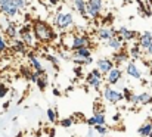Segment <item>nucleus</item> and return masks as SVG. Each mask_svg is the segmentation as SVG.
<instances>
[{"label":"nucleus","mask_w":152,"mask_h":137,"mask_svg":"<svg viewBox=\"0 0 152 137\" xmlns=\"http://www.w3.org/2000/svg\"><path fill=\"white\" fill-rule=\"evenodd\" d=\"M55 134H56L55 128H52V130H49V137H55Z\"/></svg>","instance_id":"a18cd8bd"},{"label":"nucleus","mask_w":152,"mask_h":137,"mask_svg":"<svg viewBox=\"0 0 152 137\" xmlns=\"http://www.w3.org/2000/svg\"><path fill=\"white\" fill-rule=\"evenodd\" d=\"M96 124H106V117H105V111H95L93 115Z\"/></svg>","instance_id":"bb28decb"},{"label":"nucleus","mask_w":152,"mask_h":137,"mask_svg":"<svg viewBox=\"0 0 152 137\" xmlns=\"http://www.w3.org/2000/svg\"><path fill=\"white\" fill-rule=\"evenodd\" d=\"M102 96H103V99H105L106 102H109V103H112V105L120 103V102L124 100V94H123V91H117L115 89L109 87V84H106V87H103Z\"/></svg>","instance_id":"423d86ee"},{"label":"nucleus","mask_w":152,"mask_h":137,"mask_svg":"<svg viewBox=\"0 0 152 137\" xmlns=\"http://www.w3.org/2000/svg\"><path fill=\"white\" fill-rule=\"evenodd\" d=\"M27 47H28V46L25 44L21 39H15V40H12V49H13V52H16V53L25 55V53H27Z\"/></svg>","instance_id":"412c9836"},{"label":"nucleus","mask_w":152,"mask_h":137,"mask_svg":"<svg viewBox=\"0 0 152 137\" xmlns=\"http://www.w3.org/2000/svg\"><path fill=\"white\" fill-rule=\"evenodd\" d=\"M72 6L83 18H87V0H72Z\"/></svg>","instance_id":"aec40b11"},{"label":"nucleus","mask_w":152,"mask_h":137,"mask_svg":"<svg viewBox=\"0 0 152 137\" xmlns=\"http://www.w3.org/2000/svg\"><path fill=\"white\" fill-rule=\"evenodd\" d=\"M53 22L59 31H66L74 25V15L71 12H58Z\"/></svg>","instance_id":"7ed1b4c3"},{"label":"nucleus","mask_w":152,"mask_h":137,"mask_svg":"<svg viewBox=\"0 0 152 137\" xmlns=\"http://www.w3.org/2000/svg\"><path fill=\"white\" fill-rule=\"evenodd\" d=\"M46 117H48V121H49L50 124H55L56 120L59 118V114H58V111H56L55 108H48V109H46Z\"/></svg>","instance_id":"b1692460"},{"label":"nucleus","mask_w":152,"mask_h":137,"mask_svg":"<svg viewBox=\"0 0 152 137\" xmlns=\"http://www.w3.org/2000/svg\"><path fill=\"white\" fill-rule=\"evenodd\" d=\"M93 128H95L96 134H99V136H106V134H108V127H106V124H96Z\"/></svg>","instance_id":"cd10ccee"},{"label":"nucleus","mask_w":152,"mask_h":137,"mask_svg":"<svg viewBox=\"0 0 152 137\" xmlns=\"http://www.w3.org/2000/svg\"><path fill=\"white\" fill-rule=\"evenodd\" d=\"M42 74H45V72H40V71H36V69H33V72H30V77H28V80H30L31 83H37V80L42 77Z\"/></svg>","instance_id":"c756f323"},{"label":"nucleus","mask_w":152,"mask_h":137,"mask_svg":"<svg viewBox=\"0 0 152 137\" xmlns=\"http://www.w3.org/2000/svg\"><path fill=\"white\" fill-rule=\"evenodd\" d=\"M36 137H40V131H39V133H37V136H36Z\"/></svg>","instance_id":"3c124183"},{"label":"nucleus","mask_w":152,"mask_h":137,"mask_svg":"<svg viewBox=\"0 0 152 137\" xmlns=\"http://www.w3.org/2000/svg\"><path fill=\"white\" fill-rule=\"evenodd\" d=\"M13 1V4L19 9V10H24L25 7H27V1L25 0H12Z\"/></svg>","instance_id":"f704fd0d"},{"label":"nucleus","mask_w":152,"mask_h":137,"mask_svg":"<svg viewBox=\"0 0 152 137\" xmlns=\"http://www.w3.org/2000/svg\"><path fill=\"white\" fill-rule=\"evenodd\" d=\"M126 74L133 80H142V71L139 69L136 60H133V59H130L126 63Z\"/></svg>","instance_id":"9b49d317"},{"label":"nucleus","mask_w":152,"mask_h":137,"mask_svg":"<svg viewBox=\"0 0 152 137\" xmlns=\"http://www.w3.org/2000/svg\"><path fill=\"white\" fill-rule=\"evenodd\" d=\"M72 56H77V58H90L92 56V47H81V49H77V50H72L71 52Z\"/></svg>","instance_id":"5701e85b"},{"label":"nucleus","mask_w":152,"mask_h":137,"mask_svg":"<svg viewBox=\"0 0 152 137\" xmlns=\"http://www.w3.org/2000/svg\"><path fill=\"white\" fill-rule=\"evenodd\" d=\"M120 118H121V112H117V114L112 117V120H114V121H118Z\"/></svg>","instance_id":"37998d69"},{"label":"nucleus","mask_w":152,"mask_h":137,"mask_svg":"<svg viewBox=\"0 0 152 137\" xmlns=\"http://www.w3.org/2000/svg\"><path fill=\"white\" fill-rule=\"evenodd\" d=\"M102 22H103V25H112V22H114V15H112V13H106L105 18L102 19Z\"/></svg>","instance_id":"473e14b6"},{"label":"nucleus","mask_w":152,"mask_h":137,"mask_svg":"<svg viewBox=\"0 0 152 137\" xmlns=\"http://www.w3.org/2000/svg\"><path fill=\"white\" fill-rule=\"evenodd\" d=\"M36 84L39 86V90H40V91H45V90H46V87H48V84H49L48 75H46V74H42V77L37 80V83H36Z\"/></svg>","instance_id":"a878e982"},{"label":"nucleus","mask_w":152,"mask_h":137,"mask_svg":"<svg viewBox=\"0 0 152 137\" xmlns=\"http://www.w3.org/2000/svg\"><path fill=\"white\" fill-rule=\"evenodd\" d=\"M64 44L68 50H77L81 47H92V40L87 34H68L64 40Z\"/></svg>","instance_id":"f257e3e1"},{"label":"nucleus","mask_w":152,"mask_h":137,"mask_svg":"<svg viewBox=\"0 0 152 137\" xmlns=\"http://www.w3.org/2000/svg\"><path fill=\"white\" fill-rule=\"evenodd\" d=\"M145 55H146V56H149V59L152 58V44L149 46V47H148L146 50H145Z\"/></svg>","instance_id":"a19ab883"},{"label":"nucleus","mask_w":152,"mask_h":137,"mask_svg":"<svg viewBox=\"0 0 152 137\" xmlns=\"http://www.w3.org/2000/svg\"><path fill=\"white\" fill-rule=\"evenodd\" d=\"M28 60H30V66L36 71H40V72H45V63L42 62V59L34 53V52H28Z\"/></svg>","instance_id":"dca6fc26"},{"label":"nucleus","mask_w":152,"mask_h":137,"mask_svg":"<svg viewBox=\"0 0 152 137\" xmlns=\"http://www.w3.org/2000/svg\"><path fill=\"white\" fill-rule=\"evenodd\" d=\"M137 43L139 46L143 49V52L152 44V33L151 31H143L142 34H139V37H137Z\"/></svg>","instance_id":"f3484780"},{"label":"nucleus","mask_w":152,"mask_h":137,"mask_svg":"<svg viewBox=\"0 0 152 137\" xmlns=\"http://www.w3.org/2000/svg\"><path fill=\"white\" fill-rule=\"evenodd\" d=\"M117 34H118V31H117L112 25H102L101 28L96 31L98 39L102 40V42H106V40L112 39V37H114V36H117Z\"/></svg>","instance_id":"9d476101"},{"label":"nucleus","mask_w":152,"mask_h":137,"mask_svg":"<svg viewBox=\"0 0 152 137\" xmlns=\"http://www.w3.org/2000/svg\"><path fill=\"white\" fill-rule=\"evenodd\" d=\"M7 93H9V87H7L4 83H0V99L6 97Z\"/></svg>","instance_id":"c9c22d12"},{"label":"nucleus","mask_w":152,"mask_h":137,"mask_svg":"<svg viewBox=\"0 0 152 137\" xmlns=\"http://www.w3.org/2000/svg\"><path fill=\"white\" fill-rule=\"evenodd\" d=\"M117 31H118V36H121L126 43H132L133 40H137V37H139V34H137L134 30H130V28H127V27H121V28H118Z\"/></svg>","instance_id":"4468645a"},{"label":"nucleus","mask_w":152,"mask_h":137,"mask_svg":"<svg viewBox=\"0 0 152 137\" xmlns=\"http://www.w3.org/2000/svg\"><path fill=\"white\" fill-rule=\"evenodd\" d=\"M19 39L28 46V47H36L37 46V37L34 34V30H33V25H24L19 31Z\"/></svg>","instance_id":"39448f33"},{"label":"nucleus","mask_w":152,"mask_h":137,"mask_svg":"<svg viewBox=\"0 0 152 137\" xmlns=\"http://www.w3.org/2000/svg\"><path fill=\"white\" fill-rule=\"evenodd\" d=\"M149 137H152V131H151V134H149Z\"/></svg>","instance_id":"603ef678"},{"label":"nucleus","mask_w":152,"mask_h":137,"mask_svg":"<svg viewBox=\"0 0 152 137\" xmlns=\"http://www.w3.org/2000/svg\"><path fill=\"white\" fill-rule=\"evenodd\" d=\"M92 63H93V58H92V56H90V58H86V66H87V65H92Z\"/></svg>","instance_id":"79ce46f5"},{"label":"nucleus","mask_w":152,"mask_h":137,"mask_svg":"<svg viewBox=\"0 0 152 137\" xmlns=\"http://www.w3.org/2000/svg\"><path fill=\"white\" fill-rule=\"evenodd\" d=\"M123 94H124V99H126V100H130V97H132L133 93H132V90H130L129 87H124V89H123Z\"/></svg>","instance_id":"58836bf2"},{"label":"nucleus","mask_w":152,"mask_h":137,"mask_svg":"<svg viewBox=\"0 0 152 137\" xmlns=\"http://www.w3.org/2000/svg\"><path fill=\"white\" fill-rule=\"evenodd\" d=\"M64 128H69V127H72V124H74V120L72 118H64V120H61V122H59Z\"/></svg>","instance_id":"2f4dec72"},{"label":"nucleus","mask_w":152,"mask_h":137,"mask_svg":"<svg viewBox=\"0 0 152 137\" xmlns=\"http://www.w3.org/2000/svg\"><path fill=\"white\" fill-rule=\"evenodd\" d=\"M53 96H56V97H58V96H61V91L58 90V89H53Z\"/></svg>","instance_id":"49530a36"},{"label":"nucleus","mask_w":152,"mask_h":137,"mask_svg":"<svg viewBox=\"0 0 152 137\" xmlns=\"http://www.w3.org/2000/svg\"><path fill=\"white\" fill-rule=\"evenodd\" d=\"M46 59H48L49 62H52V65H53L55 69L59 68V58H55L53 55H46Z\"/></svg>","instance_id":"7c9ffc66"},{"label":"nucleus","mask_w":152,"mask_h":137,"mask_svg":"<svg viewBox=\"0 0 152 137\" xmlns=\"http://www.w3.org/2000/svg\"><path fill=\"white\" fill-rule=\"evenodd\" d=\"M19 27L15 24V22H10L9 24V27L4 30V36L7 37V39H10V40H15V39H18L19 37Z\"/></svg>","instance_id":"6ab92c4d"},{"label":"nucleus","mask_w":152,"mask_h":137,"mask_svg":"<svg viewBox=\"0 0 152 137\" xmlns=\"http://www.w3.org/2000/svg\"><path fill=\"white\" fill-rule=\"evenodd\" d=\"M19 12H21V10L13 4L12 0H0V13H1V15H4V16L13 19V18H16V15H18Z\"/></svg>","instance_id":"6e6552de"},{"label":"nucleus","mask_w":152,"mask_h":137,"mask_svg":"<svg viewBox=\"0 0 152 137\" xmlns=\"http://www.w3.org/2000/svg\"><path fill=\"white\" fill-rule=\"evenodd\" d=\"M7 47H9V44H7V37L0 34V55H3L7 50Z\"/></svg>","instance_id":"c85d7f7f"},{"label":"nucleus","mask_w":152,"mask_h":137,"mask_svg":"<svg viewBox=\"0 0 152 137\" xmlns=\"http://www.w3.org/2000/svg\"><path fill=\"white\" fill-rule=\"evenodd\" d=\"M143 49L139 46V43H133L129 49V55H130V59L133 60H137V59H142L143 58Z\"/></svg>","instance_id":"a211bd4d"},{"label":"nucleus","mask_w":152,"mask_h":137,"mask_svg":"<svg viewBox=\"0 0 152 137\" xmlns=\"http://www.w3.org/2000/svg\"><path fill=\"white\" fill-rule=\"evenodd\" d=\"M86 124H87L89 127H95V125H96V121H95V118L92 117V118H87V120H86Z\"/></svg>","instance_id":"ea45409f"},{"label":"nucleus","mask_w":152,"mask_h":137,"mask_svg":"<svg viewBox=\"0 0 152 137\" xmlns=\"http://www.w3.org/2000/svg\"><path fill=\"white\" fill-rule=\"evenodd\" d=\"M58 58L59 59H64V60H71V55H68L66 52H58Z\"/></svg>","instance_id":"e433bc0d"},{"label":"nucleus","mask_w":152,"mask_h":137,"mask_svg":"<svg viewBox=\"0 0 152 137\" xmlns=\"http://www.w3.org/2000/svg\"><path fill=\"white\" fill-rule=\"evenodd\" d=\"M123 80V69L120 66H114L106 75H105V83L109 86H114Z\"/></svg>","instance_id":"1a4fd4ad"},{"label":"nucleus","mask_w":152,"mask_h":137,"mask_svg":"<svg viewBox=\"0 0 152 137\" xmlns=\"http://www.w3.org/2000/svg\"><path fill=\"white\" fill-rule=\"evenodd\" d=\"M106 47H109L111 50H114V52H120V50H123L124 49V44H126V42H124V39L121 37V36H114L112 39H109V40H106V42H103Z\"/></svg>","instance_id":"f8f14e48"},{"label":"nucleus","mask_w":152,"mask_h":137,"mask_svg":"<svg viewBox=\"0 0 152 137\" xmlns=\"http://www.w3.org/2000/svg\"><path fill=\"white\" fill-rule=\"evenodd\" d=\"M146 65H148V68H149V69L152 71V58L149 59V60H148V62H146Z\"/></svg>","instance_id":"de8ad7c7"},{"label":"nucleus","mask_w":152,"mask_h":137,"mask_svg":"<svg viewBox=\"0 0 152 137\" xmlns=\"http://www.w3.org/2000/svg\"><path fill=\"white\" fill-rule=\"evenodd\" d=\"M9 105H10V102H6V103L3 105V108H4V109H7V108H9Z\"/></svg>","instance_id":"09e8293b"},{"label":"nucleus","mask_w":152,"mask_h":137,"mask_svg":"<svg viewBox=\"0 0 152 137\" xmlns=\"http://www.w3.org/2000/svg\"><path fill=\"white\" fill-rule=\"evenodd\" d=\"M149 103H152V96L149 94V93H140L139 94V105L140 106H145V105H149Z\"/></svg>","instance_id":"393cba45"},{"label":"nucleus","mask_w":152,"mask_h":137,"mask_svg":"<svg viewBox=\"0 0 152 137\" xmlns=\"http://www.w3.org/2000/svg\"><path fill=\"white\" fill-rule=\"evenodd\" d=\"M74 75H75L77 78H83V77H84V74H83V66H81V65H75V66H74Z\"/></svg>","instance_id":"72a5a7b5"},{"label":"nucleus","mask_w":152,"mask_h":137,"mask_svg":"<svg viewBox=\"0 0 152 137\" xmlns=\"http://www.w3.org/2000/svg\"><path fill=\"white\" fill-rule=\"evenodd\" d=\"M1 62H3V58H1V55H0V63H1Z\"/></svg>","instance_id":"8fccbe9b"},{"label":"nucleus","mask_w":152,"mask_h":137,"mask_svg":"<svg viewBox=\"0 0 152 137\" xmlns=\"http://www.w3.org/2000/svg\"><path fill=\"white\" fill-rule=\"evenodd\" d=\"M129 102H130L133 106H137V105H139V94H134V93H133Z\"/></svg>","instance_id":"4c0bfd02"},{"label":"nucleus","mask_w":152,"mask_h":137,"mask_svg":"<svg viewBox=\"0 0 152 137\" xmlns=\"http://www.w3.org/2000/svg\"><path fill=\"white\" fill-rule=\"evenodd\" d=\"M103 10V0H87V18L98 19Z\"/></svg>","instance_id":"0eeeda50"},{"label":"nucleus","mask_w":152,"mask_h":137,"mask_svg":"<svg viewBox=\"0 0 152 137\" xmlns=\"http://www.w3.org/2000/svg\"><path fill=\"white\" fill-rule=\"evenodd\" d=\"M114 66H115V63H114V60L111 58H102V59L96 60V68L101 71L103 75H106Z\"/></svg>","instance_id":"ddd939ff"},{"label":"nucleus","mask_w":152,"mask_h":137,"mask_svg":"<svg viewBox=\"0 0 152 137\" xmlns=\"http://www.w3.org/2000/svg\"><path fill=\"white\" fill-rule=\"evenodd\" d=\"M151 131H152V121H146V122H143V124L139 127L137 134L140 137H149Z\"/></svg>","instance_id":"4be33fe9"},{"label":"nucleus","mask_w":152,"mask_h":137,"mask_svg":"<svg viewBox=\"0 0 152 137\" xmlns=\"http://www.w3.org/2000/svg\"><path fill=\"white\" fill-rule=\"evenodd\" d=\"M103 80H105V75L102 74L98 68L92 69V71H90V72L86 75V84H89L93 90H96V91L101 90Z\"/></svg>","instance_id":"20e7f679"},{"label":"nucleus","mask_w":152,"mask_h":137,"mask_svg":"<svg viewBox=\"0 0 152 137\" xmlns=\"http://www.w3.org/2000/svg\"><path fill=\"white\" fill-rule=\"evenodd\" d=\"M58 3H59V0H49V4L50 6H56Z\"/></svg>","instance_id":"c03bdc74"},{"label":"nucleus","mask_w":152,"mask_h":137,"mask_svg":"<svg viewBox=\"0 0 152 137\" xmlns=\"http://www.w3.org/2000/svg\"><path fill=\"white\" fill-rule=\"evenodd\" d=\"M33 30L40 43H49L53 39V28L45 21H36L33 24Z\"/></svg>","instance_id":"f03ea898"},{"label":"nucleus","mask_w":152,"mask_h":137,"mask_svg":"<svg viewBox=\"0 0 152 137\" xmlns=\"http://www.w3.org/2000/svg\"><path fill=\"white\" fill-rule=\"evenodd\" d=\"M111 59L114 60L115 66H121V65H124L130 60V55H129V52H124V49H123L120 52H114Z\"/></svg>","instance_id":"2eb2a0df"}]
</instances>
